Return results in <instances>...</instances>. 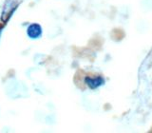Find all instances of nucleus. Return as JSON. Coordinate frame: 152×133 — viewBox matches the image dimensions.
I'll return each instance as SVG.
<instances>
[{"label":"nucleus","instance_id":"1","mask_svg":"<svg viewBox=\"0 0 152 133\" xmlns=\"http://www.w3.org/2000/svg\"><path fill=\"white\" fill-rule=\"evenodd\" d=\"M19 6L17 0H6L0 15V34Z\"/></svg>","mask_w":152,"mask_h":133},{"label":"nucleus","instance_id":"2","mask_svg":"<svg viewBox=\"0 0 152 133\" xmlns=\"http://www.w3.org/2000/svg\"><path fill=\"white\" fill-rule=\"evenodd\" d=\"M84 81L85 84L91 89L97 88L100 86H103L104 84V79L101 75H86Z\"/></svg>","mask_w":152,"mask_h":133},{"label":"nucleus","instance_id":"3","mask_svg":"<svg viewBox=\"0 0 152 133\" xmlns=\"http://www.w3.org/2000/svg\"><path fill=\"white\" fill-rule=\"evenodd\" d=\"M27 34L31 39H37L42 35V28L39 24L33 23L31 24L27 28Z\"/></svg>","mask_w":152,"mask_h":133},{"label":"nucleus","instance_id":"4","mask_svg":"<svg viewBox=\"0 0 152 133\" xmlns=\"http://www.w3.org/2000/svg\"><path fill=\"white\" fill-rule=\"evenodd\" d=\"M148 133H152V128H151V129L149 130V132H148Z\"/></svg>","mask_w":152,"mask_h":133}]
</instances>
